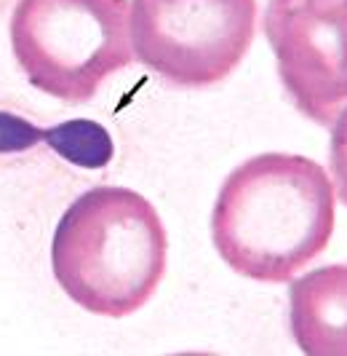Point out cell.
<instances>
[{"instance_id": "obj_2", "label": "cell", "mask_w": 347, "mask_h": 356, "mask_svg": "<svg viewBox=\"0 0 347 356\" xmlns=\"http://www.w3.org/2000/svg\"><path fill=\"white\" fill-rule=\"evenodd\" d=\"M49 257L72 303L94 316L126 319L155 298L169 268V233L150 198L96 185L62 212Z\"/></svg>"}, {"instance_id": "obj_9", "label": "cell", "mask_w": 347, "mask_h": 356, "mask_svg": "<svg viewBox=\"0 0 347 356\" xmlns=\"http://www.w3.org/2000/svg\"><path fill=\"white\" fill-rule=\"evenodd\" d=\"M331 147H329V175L334 182L337 201L347 209V107L339 118L329 126Z\"/></svg>"}, {"instance_id": "obj_8", "label": "cell", "mask_w": 347, "mask_h": 356, "mask_svg": "<svg viewBox=\"0 0 347 356\" xmlns=\"http://www.w3.org/2000/svg\"><path fill=\"white\" fill-rule=\"evenodd\" d=\"M43 134L46 129L33 124L30 118L11 110H0V159L30 153L43 143Z\"/></svg>"}, {"instance_id": "obj_7", "label": "cell", "mask_w": 347, "mask_h": 356, "mask_svg": "<svg viewBox=\"0 0 347 356\" xmlns=\"http://www.w3.org/2000/svg\"><path fill=\"white\" fill-rule=\"evenodd\" d=\"M43 145L65 163L83 172L104 169L115 159L112 134L107 131V126L94 118H69L49 126L43 134Z\"/></svg>"}, {"instance_id": "obj_6", "label": "cell", "mask_w": 347, "mask_h": 356, "mask_svg": "<svg viewBox=\"0 0 347 356\" xmlns=\"http://www.w3.org/2000/svg\"><path fill=\"white\" fill-rule=\"evenodd\" d=\"M289 327L307 356H347V266L302 270L289 282Z\"/></svg>"}, {"instance_id": "obj_1", "label": "cell", "mask_w": 347, "mask_h": 356, "mask_svg": "<svg viewBox=\"0 0 347 356\" xmlns=\"http://www.w3.org/2000/svg\"><path fill=\"white\" fill-rule=\"evenodd\" d=\"M337 225L329 169L299 153L241 161L214 198L211 241L230 270L262 284H289L326 252Z\"/></svg>"}, {"instance_id": "obj_3", "label": "cell", "mask_w": 347, "mask_h": 356, "mask_svg": "<svg viewBox=\"0 0 347 356\" xmlns=\"http://www.w3.org/2000/svg\"><path fill=\"white\" fill-rule=\"evenodd\" d=\"M8 40L30 86L69 105L137 62L131 0H17Z\"/></svg>"}, {"instance_id": "obj_5", "label": "cell", "mask_w": 347, "mask_h": 356, "mask_svg": "<svg viewBox=\"0 0 347 356\" xmlns=\"http://www.w3.org/2000/svg\"><path fill=\"white\" fill-rule=\"evenodd\" d=\"M264 35L291 105L329 129L347 107V0H267Z\"/></svg>"}, {"instance_id": "obj_4", "label": "cell", "mask_w": 347, "mask_h": 356, "mask_svg": "<svg viewBox=\"0 0 347 356\" xmlns=\"http://www.w3.org/2000/svg\"><path fill=\"white\" fill-rule=\"evenodd\" d=\"M257 24V0H131L134 59L179 89L227 81L251 49Z\"/></svg>"}]
</instances>
